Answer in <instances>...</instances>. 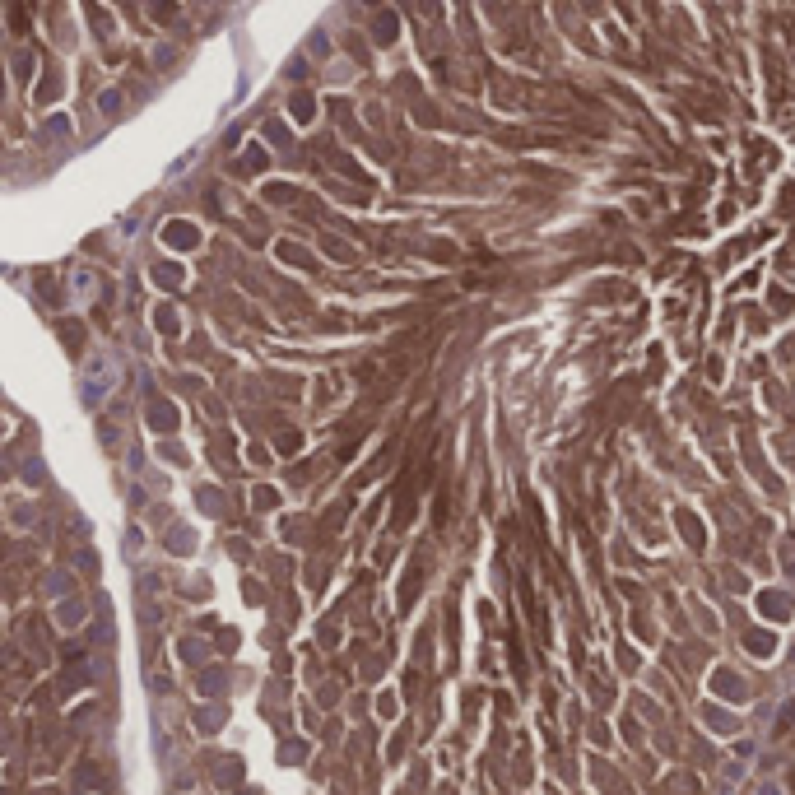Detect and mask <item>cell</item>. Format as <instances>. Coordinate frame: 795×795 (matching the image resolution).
Listing matches in <instances>:
<instances>
[{
    "label": "cell",
    "instance_id": "6da1fadb",
    "mask_svg": "<svg viewBox=\"0 0 795 795\" xmlns=\"http://www.w3.org/2000/svg\"><path fill=\"white\" fill-rule=\"evenodd\" d=\"M377 42H381V47L395 42V14H391V10H381V14H377Z\"/></svg>",
    "mask_w": 795,
    "mask_h": 795
},
{
    "label": "cell",
    "instance_id": "7a4b0ae2",
    "mask_svg": "<svg viewBox=\"0 0 795 795\" xmlns=\"http://www.w3.org/2000/svg\"><path fill=\"white\" fill-rule=\"evenodd\" d=\"M293 116H298V121L312 116V98H307V93H293Z\"/></svg>",
    "mask_w": 795,
    "mask_h": 795
}]
</instances>
